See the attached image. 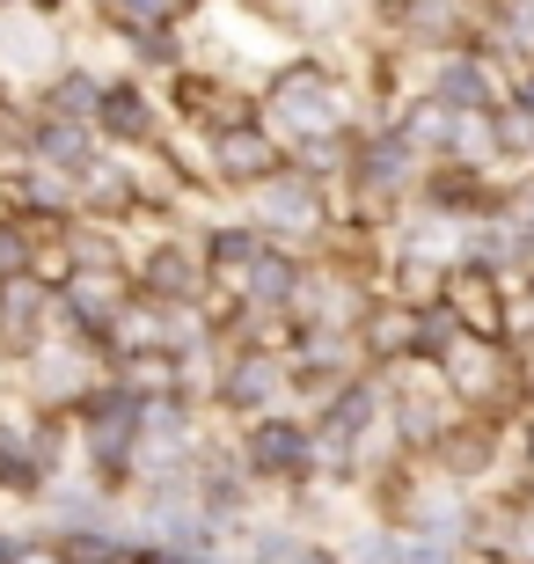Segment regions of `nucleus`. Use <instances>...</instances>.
<instances>
[{
  "instance_id": "423d86ee",
  "label": "nucleus",
  "mask_w": 534,
  "mask_h": 564,
  "mask_svg": "<svg viewBox=\"0 0 534 564\" xmlns=\"http://www.w3.org/2000/svg\"><path fill=\"white\" fill-rule=\"evenodd\" d=\"M257 455H264V462H293V455H301V433L271 425V433H257Z\"/></svg>"
},
{
  "instance_id": "7ed1b4c3",
  "label": "nucleus",
  "mask_w": 534,
  "mask_h": 564,
  "mask_svg": "<svg viewBox=\"0 0 534 564\" xmlns=\"http://www.w3.org/2000/svg\"><path fill=\"white\" fill-rule=\"evenodd\" d=\"M96 110H103V126L118 132V140H140V132H146V104L132 96V88H110V96H103Z\"/></svg>"
},
{
  "instance_id": "39448f33",
  "label": "nucleus",
  "mask_w": 534,
  "mask_h": 564,
  "mask_svg": "<svg viewBox=\"0 0 534 564\" xmlns=\"http://www.w3.org/2000/svg\"><path fill=\"white\" fill-rule=\"evenodd\" d=\"M264 213H271V220H308V191H301V184H279V191H271V198H264Z\"/></svg>"
},
{
  "instance_id": "f257e3e1",
  "label": "nucleus",
  "mask_w": 534,
  "mask_h": 564,
  "mask_svg": "<svg viewBox=\"0 0 534 564\" xmlns=\"http://www.w3.org/2000/svg\"><path fill=\"white\" fill-rule=\"evenodd\" d=\"M37 315H44V293L30 279H0V330L22 345V337L37 330Z\"/></svg>"
},
{
  "instance_id": "6e6552de",
  "label": "nucleus",
  "mask_w": 534,
  "mask_h": 564,
  "mask_svg": "<svg viewBox=\"0 0 534 564\" xmlns=\"http://www.w3.org/2000/svg\"><path fill=\"white\" fill-rule=\"evenodd\" d=\"M447 96H454V104H476V96H483L476 66H454V74H447Z\"/></svg>"
},
{
  "instance_id": "20e7f679",
  "label": "nucleus",
  "mask_w": 534,
  "mask_h": 564,
  "mask_svg": "<svg viewBox=\"0 0 534 564\" xmlns=\"http://www.w3.org/2000/svg\"><path fill=\"white\" fill-rule=\"evenodd\" d=\"M37 154H44V162L81 169V162H88V140H81V126H66V118H59V126H44V132H37Z\"/></svg>"
},
{
  "instance_id": "9d476101",
  "label": "nucleus",
  "mask_w": 534,
  "mask_h": 564,
  "mask_svg": "<svg viewBox=\"0 0 534 564\" xmlns=\"http://www.w3.org/2000/svg\"><path fill=\"white\" fill-rule=\"evenodd\" d=\"M0 564H22V543H15V535H0Z\"/></svg>"
},
{
  "instance_id": "0eeeda50",
  "label": "nucleus",
  "mask_w": 534,
  "mask_h": 564,
  "mask_svg": "<svg viewBox=\"0 0 534 564\" xmlns=\"http://www.w3.org/2000/svg\"><path fill=\"white\" fill-rule=\"evenodd\" d=\"M22 264H30V242H22L15 228H0V279H15Z\"/></svg>"
},
{
  "instance_id": "1a4fd4ad",
  "label": "nucleus",
  "mask_w": 534,
  "mask_h": 564,
  "mask_svg": "<svg viewBox=\"0 0 534 564\" xmlns=\"http://www.w3.org/2000/svg\"><path fill=\"white\" fill-rule=\"evenodd\" d=\"M118 8H124V15H140V22H154V15H162V0H118Z\"/></svg>"
},
{
  "instance_id": "f03ea898",
  "label": "nucleus",
  "mask_w": 534,
  "mask_h": 564,
  "mask_svg": "<svg viewBox=\"0 0 534 564\" xmlns=\"http://www.w3.org/2000/svg\"><path fill=\"white\" fill-rule=\"evenodd\" d=\"M279 118H286V126H329V118H337V96H329V88L293 82L286 104H279Z\"/></svg>"
}]
</instances>
